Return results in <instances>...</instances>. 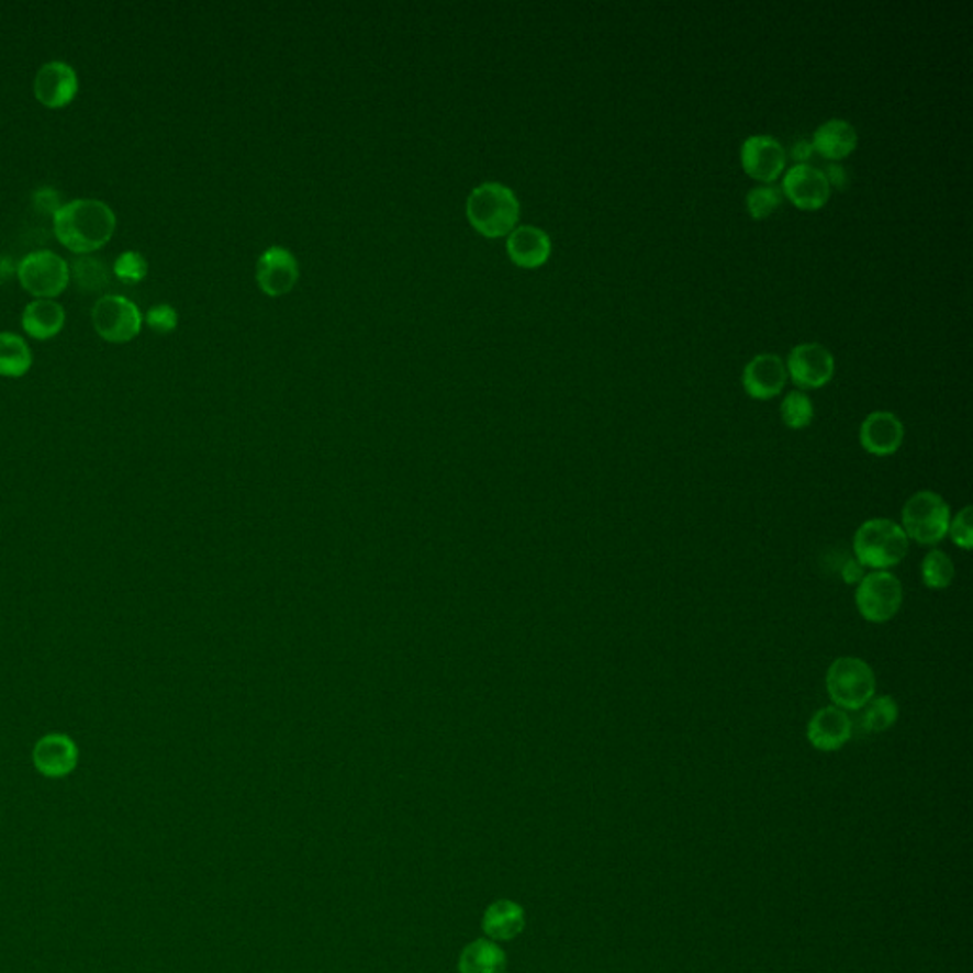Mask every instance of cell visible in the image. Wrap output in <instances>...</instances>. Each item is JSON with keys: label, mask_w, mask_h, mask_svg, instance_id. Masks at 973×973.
<instances>
[{"label": "cell", "mask_w": 973, "mask_h": 973, "mask_svg": "<svg viewBox=\"0 0 973 973\" xmlns=\"http://www.w3.org/2000/svg\"><path fill=\"white\" fill-rule=\"evenodd\" d=\"M18 278L22 282L23 290L31 295L38 299H54L67 290L71 280V268L64 257L49 249H41L23 257L18 265Z\"/></svg>", "instance_id": "7"}, {"label": "cell", "mask_w": 973, "mask_h": 973, "mask_svg": "<svg viewBox=\"0 0 973 973\" xmlns=\"http://www.w3.org/2000/svg\"><path fill=\"white\" fill-rule=\"evenodd\" d=\"M145 322H147L148 327L155 329V332L170 333L177 327L179 314H177L176 309H174L171 304H156V306H153V309L147 312Z\"/></svg>", "instance_id": "31"}, {"label": "cell", "mask_w": 973, "mask_h": 973, "mask_svg": "<svg viewBox=\"0 0 973 973\" xmlns=\"http://www.w3.org/2000/svg\"><path fill=\"white\" fill-rule=\"evenodd\" d=\"M827 694L832 706L860 712L876 694V675L863 658L840 657L826 673Z\"/></svg>", "instance_id": "5"}, {"label": "cell", "mask_w": 973, "mask_h": 973, "mask_svg": "<svg viewBox=\"0 0 973 973\" xmlns=\"http://www.w3.org/2000/svg\"><path fill=\"white\" fill-rule=\"evenodd\" d=\"M35 204L41 212L54 213V215H56L57 210L61 208V204H59V194H57L54 189H49V187H44L41 191H36Z\"/></svg>", "instance_id": "34"}, {"label": "cell", "mask_w": 973, "mask_h": 973, "mask_svg": "<svg viewBox=\"0 0 973 973\" xmlns=\"http://www.w3.org/2000/svg\"><path fill=\"white\" fill-rule=\"evenodd\" d=\"M909 544L899 523L888 517H873L853 533V558L871 571H890L907 558Z\"/></svg>", "instance_id": "2"}, {"label": "cell", "mask_w": 973, "mask_h": 973, "mask_svg": "<svg viewBox=\"0 0 973 973\" xmlns=\"http://www.w3.org/2000/svg\"><path fill=\"white\" fill-rule=\"evenodd\" d=\"M114 275L124 283L142 282L147 276L148 262L139 251H124L113 265Z\"/></svg>", "instance_id": "29"}, {"label": "cell", "mask_w": 973, "mask_h": 973, "mask_svg": "<svg viewBox=\"0 0 973 973\" xmlns=\"http://www.w3.org/2000/svg\"><path fill=\"white\" fill-rule=\"evenodd\" d=\"M787 377L795 387L803 390L824 389L835 374V356L821 343H801L791 348L787 361Z\"/></svg>", "instance_id": "9"}, {"label": "cell", "mask_w": 973, "mask_h": 973, "mask_svg": "<svg viewBox=\"0 0 973 973\" xmlns=\"http://www.w3.org/2000/svg\"><path fill=\"white\" fill-rule=\"evenodd\" d=\"M780 415H782L783 424L791 430H804L814 421L816 410H814L810 395L803 390H791L783 398Z\"/></svg>", "instance_id": "26"}, {"label": "cell", "mask_w": 973, "mask_h": 973, "mask_svg": "<svg viewBox=\"0 0 973 973\" xmlns=\"http://www.w3.org/2000/svg\"><path fill=\"white\" fill-rule=\"evenodd\" d=\"M299 280V262L288 247L270 246L259 255L257 282L268 295H283Z\"/></svg>", "instance_id": "16"}, {"label": "cell", "mask_w": 973, "mask_h": 973, "mask_svg": "<svg viewBox=\"0 0 973 973\" xmlns=\"http://www.w3.org/2000/svg\"><path fill=\"white\" fill-rule=\"evenodd\" d=\"M783 200L782 189L776 184H757L746 197V208L753 220L762 221L780 210Z\"/></svg>", "instance_id": "28"}, {"label": "cell", "mask_w": 973, "mask_h": 973, "mask_svg": "<svg viewBox=\"0 0 973 973\" xmlns=\"http://www.w3.org/2000/svg\"><path fill=\"white\" fill-rule=\"evenodd\" d=\"M858 713H860L861 728L871 734L886 732L899 719V706L890 694L882 696L875 694Z\"/></svg>", "instance_id": "24"}, {"label": "cell", "mask_w": 973, "mask_h": 973, "mask_svg": "<svg viewBox=\"0 0 973 973\" xmlns=\"http://www.w3.org/2000/svg\"><path fill=\"white\" fill-rule=\"evenodd\" d=\"M868 574V569L855 558H850L840 567V579L845 580V584L858 585L861 579Z\"/></svg>", "instance_id": "33"}, {"label": "cell", "mask_w": 973, "mask_h": 973, "mask_svg": "<svg viewBox=\"0 0 973 973\" xmlns=\"http://www.w3.org/2000/svg\"><path fill=\"white\" fill-rule=\"evenodd\" d=\"M905 426L892 411H873L860 426V445L873 457H892L902 449Z\"/></svg>", "instance_id": "14"}, {"label": "cell", "mask_w": 973, "mask_h": 973, "mask_svg": "<svg viewBox=\"0 0 973 973\" xmlns=\"http://www.w3.org/2000/svg\"><path fill=\"white\" fill-rule=\"evenodd\" d=\"M92 324L101 339L127 343L142 332V311L127 297L103 295L93 304Z\"/></svg>", "instance_id": "8"}, {"label": "cell", "mask_w": 973, "mask_h": 973, "mask_svg": "<svg viewBox=\"0 0 973 973\" xmlns=\"http://www.w3.org/2000/svg\"><path fill=\"white\" fill-rule=\"evenodd\" d=\"M812 145L829 163H840L858 147V130L845 119H829L812 135Z\"/></svg>", "instance_id": "19"}, {"label": "cell", "mask_w": 973, "mask_h": 973, "mask_svg": "<svg viewBox=\"0 0 973 973\" xmlns=\"http://www.w3.org/2000/svg\"><path fill=\"white\" fill-rule=\"evenodd\" d=\"M525 928V910L510 899H501L489 905L483 915V931L494 941H508L522 933Z\"/></svg>", "instance_id": "21"}, {"label": "cell", "mask_w": 973, "mask_h": 973, "mask_svg": "<svg viewBox=\"0 0 973 973\" xmlns=\"http://www.w3.org/2000/svg\"><path fill=\"white\" fill-rule=\"evenodd\" d=\"M114 212L101 200L78 198L61 205L54 215L57 241L75 254L98 251L113 238Z\"/></svg>", "instance_id": "1"}, {"label": "cell", "mask_w": 973, "mask_h": 973, "mask_svg": "<svg viewBox=\"0 0 973 973\" xmlns=\"http://www.w3.org/2000/svg\"><path fill=\"white\" fill-rule=\"evenodd\" d=\"M814 153L816 150H814L810 139H797V142L793 143V147H791V158L797 164L810 163Z\"/></svg>", "instance_id": "35"}, {"label": "cell", "mask_w": 973, "mask_h": 973, "mask_svg": "<svg viewBox=\"0 0 973 973\" xmlns=\"http://www.w3.org/2000/svg\"><path fill=\"white\" fill-rule=\"evenodd\" d=\"M522 205L515 192L496 181L481 183L466 200V215L478 233L499 238L514 231Z\"/></svg>", "instance_id": "3"}, {"label": "cell", "mask_w": 973, "mask_h": 973, "mask_svg": "<svg viewBox=\"0 0 973 973\" xmlns=\"http://www.w3.org/2000/svg\"><path fill=\"white\" fill-rule=\"evenodd\" d=\"M954 574H957L954 561L947 556L946 551L938 550V548L928 551L920 564V579L928 590H936V592L947 590L952 584Z\"/></svg>", "instance_id": "25"}, {"label": "cell", "mask_w": 973, "mask_h": 973, "mask_svg": "<svg viewBox=\"0 0 973 973\" xmlns=\"http://www.w3.org/2000/svg\"><path fill=\"white\" fill-rule=\"evenodd\" d=\"M824 171V176H826L827 183L832 189H837V191H845L848 187V171L842 163H827L826 170Z\"/></svg>", "instance_id": "32"}, {"label": "cell", "mask_w": 973, "mask_h": 973, "mask_svg": "<svg viewBox=\"0 0 973 973\" xmlns=\"http://www.w3.org/2000/svg\"><path fill=\"white\" fill-rule=\"evenodd\" d=\"M855 608L869 624L894 620L903 605L902 580L894 572L871 571L855 585Z\"/></svg>", "instance_id": "6"}, {"label": "cell", "mask_w": 973, "mask_h": 973, "mask_svg": "<svg viewBox=\"0 0 973 973\" xmlns=\"http://www.w3.org/2000/svg\"><path fill=\"white\" fill-rule=\"evenodd\" d=\"M951 506L936 491L910 494L902 508V529L913 543L936 548L943 543L951 523Z\"/></svg>", "instance_id": "4"}, {"label": "cell", "mask_w": 973, "mask_h": 973, "mask_svg": "<svg viewBox=\"0 0 973 973\" xmlns=\"http://www.w3.org/2000/svg\"><path fill=\"white\" fill-rule=\"evenodd\" d=\"M506 251L523 268L543 267L550 259L551 238L540 226L519 225L508 234Z\"/></svg>", "instance_id": "18"}, {"label": "cell", "mask_w": 973, "mask_h": 973, "mask_svg": "<svg viewBox=\"0 0 973 973\" xmlns=\"http://www.w3.org/2000/svg\"><path fill=\"white\" fill-rule=\"evenodd\" d=\"M780 189L783 198H787L791 204L806 212H816L831 198V187L827 183L824 171L812 164H795L783 171Z\"/></svg>", "instance_id": "11"}, {"label": "cell", "mask_w": 973, "mask_h": 973, "mask_svg": "<svg viewBox=\"0 0 973 973\" xmlns=\"http://www.w3.org/2000/svg\"><path fill=\"white\" fill-rule=\"evenodd\" d=\"M506 954L494 941L478 939L466 947L459 960V973H504Z\"/></svg>", "instance_id": "22"}, {"label": "cell", "mask_w": 973, "mask_h": 973, "mask_svg": "<svg viewBox=\"0 0 973 973\" xmlns=\"http://www.w3.org/2000/svg\"><path fill=\"white\" fill-rule=\"evenodd\" d=\"M853 723L845 709L837 706L821 707L812 715L806 727V738L821 753H835L845 748L852 738Z\"/></svg>", "instance_id": "15"}, {"label": "cell", "mask_w": 973, "mask_h": 973, "mask_svg": "<svg viewBox=\"0 0 973 973\" xmlns=\"http://www.w3.org/2000/svg\"><path fill=\"white\" fill-rule=\"evenodd\" d=\"M23 329L33 339L46 340L56 337L64 329L65 311L61 304L52 299H36L23 311Z\"/></svg>", "instance_id": "20"}, {"label": "cell", "mask_w": 973, "mask_h": 973, "mask_svg": "<svg viewBox=\"0 0 973 973\" xmlns=\"http://www.w3.org/2000/svg\"><path fill=\"white\" fill-rule=\"evenodd\" d=\"M77 92V71L65 61H49L36 72L35 96L44 107L61 109L69 105Z\"/></svg>", "instance_id": "17"}, {"label": "cell", "mask_w": 973, "mask_h": 973, "mask_svg": "<svg viewBox=\"0 0 973 973\" xmlns=\"http://www.w3.org/2000/svg\"><path fill=\"white\" fill-rule=\"evenodd\" d=\"M947 536L960 550L970 551L973 546L972 506H964L959 514L952 515Z\"/></svg>", "instance_id": "30"}, {"label": "cell", "mask_w": 973, "mask_h": 973, "mask_svg": "<svg viewBox=\"0 0 973 973\" xmlns=\"http://www.w3.org/2000/svg\"><path fill=\"white\" fill-rule=\"evenodd\" d=\"M787 367L778 354H757L748 361L741 373V387L746 394L759 402H769L782 394L787 384Z\"/></svg>", "instance_id": "12"}, {"label": "cell", "mask_w": 973, "mask_h": 973, "mask_svg": "<svg viewBox=\"0 0 973 973\" xmlns=\"http://www.w3.org/2000/svg\"><path fill=\"white\" fill-rule=\"evenodd\" d=\"M78 746L69 734L49 732L33 748V764L43 776L57 778L69 776L78 767Z\"/></svg>", "instance_id": "13"}, {"label": "cell", "mask_w": 973, "mask_h": 973, "mask_svg": "<svg viewBox=\"0 0 973 973\" xmlns=\"http://www.w3.org/2000/svg\"><path fill=\"white\" fill-rule=\"evenodd\" d=\"M71 276L78 288L86 293H99L111 283V275L105 262L99 261L98 257H80L72 262Z\"/></svg>", "instance_id": "27"}, {"label": "cell", "mask_w": 973, "mask_h": 973, "mask_svg": "<svg viewBox=\"0 0 973 973\" xmlns=\"http://www.w3.org/2000/svg\"><path fill=\"white\" fill-rule=\"evenodd\" d=\"M741 168L762 184L776 183L787 168V150L770 134L749 135L740 148Z\"/></svg>", "instance_id": "10"}, {"label": "cell", "mask_w": 973, "mask_h": 973, "mask_svg": "<svg viewBox=\"0 0 973 973\" xmlns=\"http://www.w3.org/2000/svg\"><path fill=\"white\" fill-rule=\"evenodd\" d=\"M33 366V354L25 339L12 332H0V374L18 379Z\"/></svg>", "instance_id": "23"}]
</instances>
